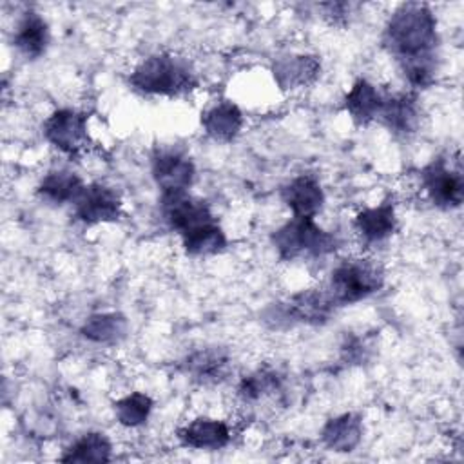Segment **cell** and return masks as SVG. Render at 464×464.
I'll use <instances>...</instances> for the list:
<instances>
[{"mask_svg": "<svg viewBox=\"0 0 464 464\" xmlns=\"http://www.w3.org/2000/svg\"><path fill=\"white\" fill-rule=\"evenodd\" d=\"M382 45L399 65L439 56L437 16L424 2H404L388 16L382 29Z\"/></svg>", "mask_w": 464, "mask_h": 464, "instance_id": "6da1fadb", "label": "cell"}, {"mask_svg": "<svg viewBox=\"0 0 464 464\" xmlns=\"http://www.w3.org/2000/svg\"><path fill=\"white\" fill-rule=\"evenodd\" d=\"M134 91L150 96H183L199 83L194 67L172 53H156L143 58L129 74Z\"/></svg>", "mask_w": 464, "mask_h": 464, "instance_id": "7a4b0ae2", "label": "cell"}, {"mask_svg": "<svg viewBox=\"0 0 464 464\" xmlns=\"http://www.w3.org/2000/svg\"><path fill=\"white\" fill-rule=\"evenodd\" d=\"M270 241L281 261L324 257L341 245L337 234L319 227L315 218L294 216L272 232Z\"/></svg>", "mask_w": 464, "mask_h": 464, "instance_id": "3957f363", "label": "cell"}, {"mask_svg": "<svg viewBox=\"0 0 464 464\" xmlns=\"http://www.w3.org/2000/svg\"><path fill=\"white\" fill-rule=\"evenodd\" d=\"M384 286L382 266L368 257L339 261L328 279L326 292L335 306H346L368 299Z\"/></svg>", "mask_w": 464, "mask_h": 464, "instance_id": "277c9868", "label": "cell"}, {"mask_svg": "<svg viewBox=\"0 0 464 464\" xmlns=\"http://www.w3.org/2000/svg\"><path fill=\"white\" fill-rule=\"evenodd\" d=\"M335 308L326 288H306L270 304L263 312V321L277 330L295 324L321 326L330 321Z\"/></svg>", "mask_w": 464, "mask_h": 464, "instance_id": "5b68a950", "label": "cell"}, {"mask_svg": "<svg viewBox=\"0 0 464 464\" xmlns=\"http://www.w3.org/2000/svg\"><path fill=\"white\" fill-rule=\"evenodd\" d=\"M420 183L426 190L430 201L442 208L453 210L459 208L464 201V178L460 165L448 163L446 158H433L420 170Z\"/></svg>", "mask_w": 464, "mask_h": 464, "instance_id": "8992f818", "label": "cell"}, {"mask_svg": "<svg viewBox=\"0 0 464 464\" xmlns=\"http://www.w3.org/2000/svg\"><path fill=\"white\" fill-rule=\"evenodd\" d=\"M89 116L76 109H56L42 123L44 138L60 152L76 158L89 143Z\"/></svg>", "mask_w": 464, "mask_h": 464, "instance_id": "52a82bcc", "label": "cell"}, {"mask_svg": "<svg viewBox=\"0 0 464 464\" xmlns=\"http://www.w3.org/2000/svg\"><path fill=\"white\" fill-rule=\"evenodd\" d=\"M150 172L161 194L188 192L196 179V165L192 158L172 147L154 150L150 158Z\"/></svg>", "mask_w": 464, "mask_h": 464, "instance_id": "ba28073f", "label": "cell"}, {"mask_svg": "<svg viewBox=\"0 0 464 464\" xmlns=\"http://www.w3.org/2000/svg\"><path fill=\"white\" fill-rule=\"evenodd\" d=\"M160 210L169 228L178 232L179 236L196 227L216 221L208 203L188 192L161 194Z\"/></svg>", "mask_w": 464, "mask_h": 464, "instance_id": "9c48e42d", "label": "cell"}, {"mask_svg": "<svg viewBox=\"0 0 464 464\" xmlns=\"http://www.w3.org/2000/svg\"><path fill=\"white\" fill-rule=\"evenodd\" d=\"M74 214L85 225L118 221L121 216V198L105 183H89L74 203Z\"/></svg>", "mask_w": 464, "mask_h": 464, "instance_id": "30bf717a", "label": "cell"}, {"mask_svg": "<svg viewBox=\"0 0 464 464\" xmlns=\"http://www.w3.org/2000/svg\"><path fill=\"white\" fill-rule=\"evenodd\" d=\"M377 120L397 136H410L417 132L422 120V109L417 94L413 91L386 92Z\"/></svg>", "mask_w": 464, "mask_h": 464, "instance_id": "8fae6325", "label": "cell"}, {"mask_svg": "<svg viewBox=\"0 0 464 464\" xmlns=\"http://www.w3.org/2000/svg\"><path fill=\"white\" fill-rule=\"evenodd\" d=\"M183 370L198 384H203V386L221 384L230 375L232 357L227 348L205 346L185 357Z\"/></svg>", "mask_w": 464, "mask_h": 464, "instance_id": "7c38bea8", "label": "cell"}, {"mask_svg": "<svg viewBox=\"0 0 464 464\" xmlns=\"http://www.w3.org/2000/svg\"><path fill=\"white\" fill-rule=\"evenodd\" d=\"M281 199L294 218H315L324 205V190L314 174H299L281 187Z\"/></svg>", "mask_w": 464, "mask_h": 464, "instance_id": "4fadbf2b", "label": "cell"}, {"mask_svg": "<svg viewBox=\"0 0 464 464\" xmlns=\"http://www.w3.org/2000/svg\"><path fill=\"white\" fill-rule=\"evenodd\" d=\"M355 234L368 245L382 243L397 230V212L392 198H386L375 207L362 208L353 218Z\"/></svg>", "mask_w": 464, "mask_h": 464, "instance_id": "5bb4252c", "label": "cell"}, {"mask_svg": "<svg viewBox=\"0 0 464 464\" xmlns=\"http://www.w3.org/2000/svg\"><path fill=\"white\" fill-rule=\"evenodd\" d=\"M321 74V60L315 54L279 56L272 65L274 82L281 91H294L314 83Z\"/></svg>", "mask_w": 464, "mask_h": 464, "instance_id": "9a60e30c", "label": "cell"}, {"mask_svg": "<svg viewBox=\"0 0 464 464\" xmlns=\"http://www.w3.org/2000/svg\"><path fill=\"white\" fill-rule=\"evenodd\" d=\"M178 440L185 448L192 450H207V451H218L228 446L232 433L225 420L210 419V417H198L185 426L178 428L176 431Z\"/></svg>", "mask_w": 464, "mask_h": 464, "instance_id": "2e32d148", "label": "cell"}, {"mask_svg": "<svg viewBox=\"0 0 464 464\" xmlns=\"http://www.w3.org/2000/svg\"><path fill=\"white\" fill-rule=\"evenodd\" d=\"M362 433H364L362 417L359 413L346 411L328 419L319 431V439L323 446L330 451L350 453L361 444Z\"/></svg>", "mask_w": 464, "mask_h": 464, "instance_id": "e0dca14e", "label": "cell"}, {"mask_svg": "<svg viewBox=\"0 0 464 464\" xmlns=\"http://www.w3.org/2000/svg\"><path fill=\"white\" fill-rule=\"evenodd\" d=\"M201 127L214 141L228 143L236 140L243 129V112L230 100L216 102L201 112Z\"/></svg>", "mask_w": 464, "mask_h": 464, "instance_id": "ac0fdd59", "label": "cell"}, {"mask_svg": "<svg viewBox=\"0 0 464 464\" xmlns=\"http://www.w3.org/2000/svg\"><path fill=\"white\" fill-rule=\"evenodd\" d=\"M384 96L386 92L377 85L359 78L344 94V109L355 125H368L379 118Z\"/></svg>", "mask_w": 464, "mask_h": 464, "instance_id": "d6986e66", "label": "cell"}, {"mask_svg": "<svg viewBox=\"0 0 464 464\" xmlns=\"http://www.w3.org/2000/svg\"><path fill=\"white\" fill-rule=\"evenodd\" d=\"M51 33L44 16L36 11H27L16 24L13 33L14 49L27 60L40 58L49 47Z\"/></svg>", "mask_w": 464, "mask_h": 464, "instance_id": "ffe728a7", "label": "cell"}, {"mask_svg": "<svg viewBox=\"0 0 464 464\" xmlns=\"http://www.w3.org/2000/svg\"><path fill=\"white\" fill-rule=\"evenodd\" d=\"M83 188H85V183L76 172L69 169H54V170H49L40 179L36 187V194L45 203L62 207L67 203L74 205L82 196Z\"/></svg>", "mask_w": 464, "mask_h": 464, "instance_id": "44dd1931", "label": "cell"}, {"mask_svg": "<svg viewBox=\"0 0 464 464\" xmlns=\"http://www.w3.org/2000/svg\"><path fill=\"white\" fill-rule=\"evenodd\" d=\"M129 332V321L120 312H98L85 319L80 328L83 339L96 344H118Z\"/></svg>", "mask_w": 464, "mask_h": 464, "instance_id": "7402d4cb", "label": "cell"}, {"mask_svg": "<svg viewBox=\"0 0 464 464\" xmlns=\"http://www.w3.org/2000/svg\"><path fill=\"white\" fill-rule=\"evenodd\" d=\"M179 237H181L183 252L190 257L216 256V254H221L228 245L227 234L218 221H210L201 227H196Z\"/></svg>", "mask_w": 464, "mask_h": 464, "instance_id": "603a6c76", "label": "cell"}, {"mask_svg": "<svg viewBox=\"0 0 464 464\" xmlns=\"http://www.w3.org/2000/svg\"><path fill=\"white\" fill-rule=\"evenodd\" d=\"M112 457V444L102 431H89L78 437L71 446L65 448L60 457L62 462H109Z\"/></svg>", "mask_w": 464, "mask_h": 464, "instance_id": "cb8c5ba5", "label": "cell"}, {"mask_svg": "<svg viewBox=\"0 0 464 464\" xmlns=\"http://www.w3.org/2000/svg\"><path fill=\"white\" fill-rule=\"evenodd\" d=\"M154 408V401L143 392H132L112 402L116 420L125 428L143 426Z\"/></svg>", "mask_w": 464, "mask_h": 464, "instance_id": "d4e9b609", "label": "cell"}, {"mask_svg": "<svg viewBox=\"0 0 464 464\" xmlns=\"http://www.w3.org/2000/svg\"><path fill=\"white\" fill-rule=\"evenodd\" d=\"M281 388V375L265 366L245 375L237 384V395L243 402H256L266 395L276 393Z\"/></svg>", "mask_w": 464, "mask_h": 464, "instance_id": "484cf974", "label": "cell"}, {"mask_svg": "<svg viewBox=\"0 0 464 464\" xmlns=\"http://www.w3.org/2000/svg\"><path fill=\"white\" fill-rule=\"evenodd\" d=\"M370 350L368 343L361 337H350L346 339V343L343 344L341 352H343V359L350 364H362L364 361H368L370 357Z\"/></svg>", "mask_w": 464, "mask_h": 464, "instance_id": "4316f807", "label": "cell"}, {"mask_svg": "<svg viewBox=\"0 0 464 464\" xmlns=\"http://www.w3.org/2000/svg\"><path fill=\"white\" fill-rule=\"evenodd\" d=\"M353 7H355V4H350V2H328V4L319 5V9L323 11V16L330 24H335V25L348 24Z\"/></svg>", "mask_w": 464, "mask_h": 464, "instance_id": "83f0119b", "label": "cell"}]
</instances>
